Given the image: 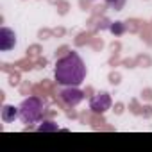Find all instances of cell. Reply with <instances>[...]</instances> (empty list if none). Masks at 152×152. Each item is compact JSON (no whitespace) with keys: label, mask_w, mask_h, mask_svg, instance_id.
<instances>
[{"label":"cell","mask_w":152,"mask_h":152,"mask_svg":"<svg viewBox=\"0 0 152 152\" xmlns=\"http://www.w3.org/2000/svg\"><path fill=\"white\" fill-rule=\"evenodd\" d=\"M109 31H111L115 36H122V34L125 32V23H124V22H115V23L109 25Z\"/></svg>","instance_id":"7"},{"label":"cell","mask_w":152,"mask_h":152,"mask_svg":"<svg viewBox=\"0 0 152 152\" xmlns=\"http://www.w3.org/2000/svg\"><path fill=\"white\" fill-rule=\"evenodd\" d=\"M15 47H16V34H15V31H11L9 27H2L0 29V50L9 52Z\"/></svg>","instance_id":"5"},{"label":"cell","mask_w":152,"mask_h":152,"mask_svg":"<svg viewBox=\"0 0 152 152\" xmlns=\"http://www.w3.org/2000/svg\"><path fill=\"white\" fill-rule=\"evenodd\" d=\"M20 120L23 124H38L43 118V111H45V104L41 99L38 97H29L20 104Z\"/></svg>","instance_id":"2"},{"label":"cell","mask_w":152,"mask_h":152,"mask_svg":"<svg viewBox=\"0 0 152 152\" xmlns=\"http://www.w3.org/2000/svg\"><path fill=\"white\" fill-rule=\"evenodd\" d=\"M38 131L39 132H43V131H57V125L54 122H43V125H39Z\"/></svg>","instance_id":"9"},{"label":"cell","mask_w":152,"mask_h":152,"mask_svg":"<svg viewBox=\"0 0 152 152\" xmlns=\"http://www.w3.org/2000/svg\"><path fill=\"white\" fill-rule=\"evenodd\" d=\"M0 116H2V122H6V124H11V122H15L16 118H20V109L18 107H15V106H4L2 107V113H0Z\"/></svg>","instance_id":"6"},{"label":"cell","mask_w":152,"mask_h":152,"mask_svg":"<svg viewBox=\"0 0 152 152\" xmlns=\"http://www.w3.org/2000/svg\"><path fill=\"white\" fill-rule=\"evenodd\" d=\"M59 99H61L63 104H66L70 107H75L84 100V93L77 86H63V90L59 91Z\"/></svg>","instance_id":"3"},{"label":"cell","mask_w":152,"mask_h":152,"mask_svg":"<svg viewBox=\"0 0 152 152\" xmlns=\"http://www.w3.org/2000/svg\"><path fill=\"white\" fill-rule=\"evenodd\" d=\"M54 75L59 86H79L86 79V64L77 52H70L57 59Z\"/></svg>","instance_id":"1"},{"label":"cell","mask_w":152,"mask_h":152,"mask_svg":"<svg viewBox=\"0 0 152 152\" xmlns=\"http://www.w3.org/2000/svg\"><path fill=\"white\" fill-rule=\"evenodd\" d=\"M125 2L127 0H106V6L109 9H115V11H122L125 7Z\"/></svg>","instance_id":"8"},{"label":"cell","mask_w":152,"mask_h":152,"mask_svg":"<svg viewBox=\"0 0 152 152\" xmlns=\"http://www.w3.org/2000/svg\"><path fill=\"white\" fill-rule=\"evenodd\" d=\"M111 104H113V100H111L109 93H106V91H100L90 99V109L97 115H104L111 107Z\"/></svg>","instance_id":"4"}]
</instances>
